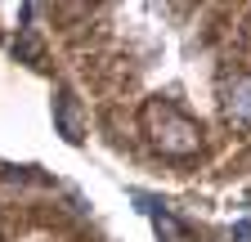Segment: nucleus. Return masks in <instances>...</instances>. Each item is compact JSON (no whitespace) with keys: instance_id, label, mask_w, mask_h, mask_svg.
Segmentation results:
<instances>
[{"instance_id":"7ed1b4c3","label":"nucleus","mask_w":251,"mask_h":242,"mask_svg":"<svg viewBox=\"0 0 251 242\" xmlns=\"http://www.w3.org/2000/svg\"><path fill=\"white\" fill-rule=\"evenodd\" d=\"M229 112L242 121V126H251V72L233 76V85H229Z\"/></svg>"},{"instance_id":"20e7f679","label":"nucleus","mask_w":251,"mask_h":242,"mask_svg":"<svg viewBox=\"0 0 251 242\" xmlns=\"http://www.w3.org/2000/svg\"><path fill=\"white\" fill-rule=\"evenodd\" d=\"M152 224H157V233H162L166 242H184V229H179L175 216H166V211H152Z\"/></svg>"},{"instance_id":"f03ea898","label":"nucleus","mask_w":251,"mask_h":242,"mask_svg":"<svg viewBox=\"0 0 251 242\" xmlns=\"http://www.w3.org/2000/svg\"><path fill=\"white\" fill-rule=\"evenodd\" d=\"M54 121H58V130H63V139L68 144H81V112H76V103L68 99V95H58L54 99Z\"/></svg>"},{"instance_id":"f257e3e1","label":"nucleus","mask_w":251,"mask_h":242,"mask_svg":"<svg viewBox=\"0 0 251 242\" xmlns=\"http://www.w3.org/2000/svg\"><path fill=\"white\" fill-rule=\"evenodd\" d=\"M144 130L152 135V144L162 148L166 157H193L198 144H202L198 121L188 112H179L171 99H148L144 103Z\"/></svg>"}]
</instances>
